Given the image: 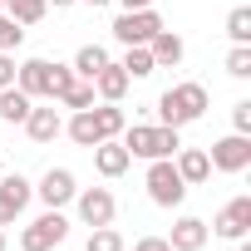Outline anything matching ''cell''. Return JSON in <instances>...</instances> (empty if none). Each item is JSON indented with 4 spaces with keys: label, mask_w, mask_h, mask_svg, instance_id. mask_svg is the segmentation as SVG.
I'll return each mask as SVG.
<instances>
[{
    "label": "cell",
    "mask_w": 251,
    "mask_h": 251,
    "mask_svg": "<svg viewBox=\"0 0 251 251\" xmlns=\"http://www.w3.org/2000/svg\"><path fill=\"white\" fill-rule=\"evenodd\" d=\"M74 79H79V74H74V64H54V69H50V99H59Z\"/></svg>",
    "instance_id": "29"
},
{
    "label": "cell",
    "mask_w": 251,
    "mask_h": 251,
    "mask_svg": "<svg viewBox=\"0 0 251 251\" xmlns=\"http://www.w3.org/2000/svg\"><path fill=\"white\" fill-rule=\"evenodd\" d=\"M207 113V89L202 84H173L163 99H158V123H168V128H187V123H197Z\"/></svg>",
    "instance_id": "2"
},
{
    "label": "cell",
    "mask_w": 251,
    "mask_h": 251,
    "mask_svg": "<svg viewBox=\"0 0 251 251\" xmlns=\"http://www.w3.org/2000/svg\"><path fill=\"white\" fill-rule=\"evenodd\" d=\"M69 241V217L59 207H50L45 217H35L25 231H20V251H54Z\"/></svg>",
    "instance_id": "4"
},
{
    "label": "cell",
    "mask_w": 251,
    "mask_h": 251,
    "mask_svg": "<svg viewBox=\"0 0 251 251\" xmlns=\"http://www.w3.org/2000/svg\"><path fill=\"white\" fill-rule=\"evenodd\" d=\"M25 133H30L35 143H54V138L64 133L59 108H30V113H25Z\"/></svg>",
    "instance_id": "15"
},
{
    "label": "cell",
    "mask_w": 251,
    "mask_h": 251,
    "mask_svg": "<svg viewBox=\"0 0 251 251\" xmlns=\"http://www.w3.org/2000/svg\"><path fill=\"white\" fill-rule=\"evenodd\" d=\"M231 133H251V99L231 103Z\"/></svg>",
    "instance_id": "30"
},
{
    "label": "cell",
    "mask_w": 251,
    "mask_h": 251,
    "mask_svg": "<svg viewBox=\"0 0 251 251\" xmlns=\"http://www.w3.org/2000/svg\"><path fill=\"white\" fill-rule=\"evenodd\" d=\"M30 197H35V182H30V177H20V173H5V177H0V226H10V222L30 207Z\"/></svg>",
    "instance_id": "9"
},
{
    "label": "cell",
    "mask_w": 251,
    "mask_h": 251,
    "mask_svg": "<svg viewBox=\"0 0 251 251\" xmlns=\"http://www.w3.org/2000/svg\"><path fill=\"white\" fill-rule=\"evenodd\" d=\"M54 103H64V108H74V113H79V108H94V103H99V94H94V84H89V79H74Z\"/></svg>",
    "instance_id": "24"
},
{
    "label": "cell",
    "mask_w": 251,
    "mask_h": 251,
    "mask_svg": "<svg viewBox=\"0 0 251 251\" xmlns=\"http://www.w3.org/2000/svg\"><path fill=\"white\" fill-rule=\"evenodd\" d=\"M0 10H5L15 25H40L45 10H50V0H0Z\"/></svg>",
    "instance_id": "21"
},
{
    "label": "cell",
    "mask_w": 251,
    "mask_h": 251,
    "mask_svg": "<svg viewBox=\"0 0 251 251\" xmlns=\"http://www.w3.org/2000/svg\"><path fill=\"white\" fill-rule=\"evenodd\" d=\"M173 168L182 173V182H187V187H197V182H207V177H212V163H207V153H202V148H177V153H173Z\"/></svg>",
    "instance_id": "16"
},
{
    "label": "cell",
    "mask_w": 251,
    "mask_h": 251,
    "mask_svg": "<svg viewBox=\"0 0 251 251\" xmlns=\"http://www.w3.org/2000/svg\"><path fill=\"white\" fill-rule=\"evenodd\" d=\"M226 35H231V45H251V5H236L226 15Z\"/></svg>",
    "instance_id": "25"
},
{
    "label": "cell",
    "mask_w": 251,
    "mask_h": 251,
    "mask_svg": "<svg viewBox=\"0 0 251 251\" xmlns=\"http://www.w3.org/2000/svg\"><path fill=\"white\" fill-rule=\"evenodd\" d=\"M143 187H148V197H153L158 207H182V197H187V182H182V173L173 168V158H153Z\"/></svg>",
    "instance_id": "3"
},
{
    "label": "cell",
    "mask_w": 251,
    "mask_h": 251,
    "mask_svg": "<svg viewBox=\"0 0 251 251\" xmlns=\"http://www.w3.org/2000/svg\"><path fill=\"white\" fill-rule=\"evenodd\" d=\"M207 231H217L222 241H241V236L251 231V197H246V192H241V197H231V202L217 212V222H212Z\"/></svg>",
    "instance_id": "8"
},
{
    "label": "cell",
    "mask_w": 251,
    "mask_h": 251,
    "mask_svg": "<svg viewBox=\"0 0 251 251\" xmlns=\"http://www.w3.org/2000/svg\"><path fill=\"white\" fill-rule=\"evenodd\" d=\"M20 45H25V25H15L5 10H0V50H10V54H15Z\"/></svg>",
    "instance_id": "28"
},
{
    "label": "cell",
    "mask_w": 251,
    "mask_h": 251,
    "mask_svg": "<svg viewBox=\"0 0 251 251\" xmlns=\"http://www.w3.org/2000/svg\"><path fill=\"white\" fill-rule=\"evenodd\" d=\"M133 251H173V246H168V236H138Z\"/></svg>",
    "instance_id": "32"
},
{
    "label": "cell",
    "mask_w": 251,
    "mask_h": 251,
    "mask_svg": "<svg viewBox=\"0 0 251 251\" xmlns=\"http://www.w3.org/2000/svg\"><path fill=\"white\" fill-rule=\"evenodd\" d=\"M236 251H251V241H246V236H241V246H236Z\"/></svg>",
    "instance_id": "35"
},
{
    "label": "cell",
    "mask_w": 251,
    "mask_h": 251,
    "mask_svg": "<svg viewBox=\"0 0 251 251\" xmlns=\"http://www.w3.org/2000/svg\"><path fill=\"white\" fill-rule=\"evenodd\" d=\"M64 133L79 143V148H94V143H103V133H99V118H94V108H79L69 123H64Z\"/></svg>",
    "instance_id": "18"
},
{
    "label": "cell",
    "mask_w": 251,
    "mask_h": 251,
    "mask_svg": "<svg viewBox=\"0 0 251 251\" xmlns=\"http://www.w3.org/2000/svg\"><path fill=\"white\" fill-rule=\"evenodd\" d=\"M207 163H212L217 173H246V168H251V133H226V138H217L212 153H207Z\"/></svg>",
    "instance_id": "6"
},
{
    "label": "cell",
    "mask_w": 251,
    "mask_h": 251,
    "mask_svg": "<svg viewBox=\"0 0 251 251\" xmlns=\"http://www.w3.org/2000/svg\"><path fill=\"white\" fill-rule=\"evenodd\" d=\"M15 69H20L15 54H10V50H0V89H10V84H15Z\"/></svg>",
    "instance_id": "31"
},
{
    "label": "cell",
    "mask_w": 251,
    "mask_h": 251,
    "mask_svg": "<svg viewBox=\"0 0 251 251\" xmlns=\"http://www.w3.org/2000/svg\"><path fill=\"white\" fill-rule=\"evenodd\" d=\"M118 69L128 74V79H148L158 64H153V54H148V45H123V59H118Z\"/></svg>",
    "instance_id": "19"
},
{
    "label": "cell",
    "mask_w": 251,
    "mask_h": 251,
    "mask_svg": "<svg viewBox=\"0 0 251 251\" xmlns=\"http://www.w3.org/2000/svg\"><path fill=\"white\" fill-rule=\"evenodd\" d=\"M207 236H212V231H207V222H202V217H177V222H173L168 246H173V251H202V246H207Z\"/></svg>",
    "instance_id": "13"
},
{
    "label": "cell",
    "mask_w": 251,
    "mask_h": 251,
    "mask_svg": "<svg viewBox=\"0 0 251 251\" xmlns=\"http://www.w3.org/2000/svg\"><path fill=\"white\" fill-rule=\"evenodd\" d=\"M50 59H25L20 69H15V89H25L30 99H50Z\"/></svg>",
    "instance_id": "12"
},
{
    "label": "cell",
    "mask_w": 251,
    "mask_h": 251,
    "mask_svg": "<svg viewBox=\"0 0 251 251\" xmlns=\"http://www.w3.org/2000/svg\"><path fill=\"white\" fill-rule=\"evenodd\" d=\"M74 207H79V222H84V226H108L113 212H118V202H113L108 187H84V192H74Z\"/></svg>",
    "instance_id": "7"
},
{
    "label": "cell",
    "mask_w": 251,
    "mask_h": 251,
    "mask_svg": "<svg viewBox=\"0 0 251 251\" xmlns=\"http://www.w3.org/2000/svg\"><path fill=\"white\" fill-rule=\"evenodd\" d=\"M226 74H231V79H251V45H231V54H226Z\"/></svg>",
    "instance_id": "27"
},
{
    "label": "cell",
    "mask_w": 251,
    "mask_h": 251,
    "mask_svg": "<svg viewBox=\"0 0 251 251\" xmlns=\"http://www.w3.org/2000/svg\"><path fill=\"white\" fill-rule=\"evenodd\" d=\"M94 118H99V133L103 138H118L123 128H128V113H123L118 103H94Z\"/></svg>",
    "instance_id": "23"
},
{
    "label": "cell",
    "mask_w": 251,
    "mask_h": 251,
    "mask_svg": "<svg viewBox=\"0 0 251 251\" xmlns=\"http://www.w3.org/2000/svg\"><path fill=\"white\" fill-rule=\"evenodd\" d=\"M118 5H123V10H148L153 0H118Z\"/></svg>",
    "instance_id": "33"
},
{
    "label": "cell",
    "mask_w": 251,
    "mask_h": 251,
    "mask_svg": "<svg viewBox=\"0 0 251 251\" xmlns=\"http://www.w3.org/2000/svg\"><path fill=\"white\" fill-rule=\"evenodd\" d=\"M128 84H133V79H128V74H123V69L113 64V59H108V64H103L99 74H94V94H99L103 103H118L123 94H128Z\"/></svg>",
    "instance_id": "17"
},
{
    "label": "cell",
    "mask_w": 251,
    "mask_h": 251,
    "mask_svg": "<svg viewBox=\"0 0 251 251\" xmlns=\"http://www.w3.org/2000/svg\"><path fill=\"white\" fill-rule=\"evenodd\" d=\"M35 108V99L25 94V89H0V118H5V123H25V113Z\"/></svg>",
    "instance_id": "20"
},
{
    "label": "cell",
    "mask_w": 251,
    "mask_h": 251,
    "mask_svg": "<svg viewBox=\"0 0 251 251\" xmlns=\"http://www.w3.org/2000/svg\"><path fill=\"white\" fill-rule=\"evenodd\" d=\"M89 153H94V168H99L103 177H123V173H128V163H133L128 148H123L118 138H103V143H94Z\"/></svg>",
    "instance_id": "11"
},
{
    "label": "cell",
    "mask_w": 251,
    "mask_h": 251,
    "mask_svg": "<svg viewBox=\"0 0 251 251\" xmlns=\"http://www.w3.org/2000/svg\"><path fill=\"white\" fill-rule=\"evenodd\" d=\"M118 143L128 148V158H173L177 148H182V138H177V128H168V123H133V128H123L118 133Z\"/></svg>",
    "instance_id": "1"
},
{
    "label": "cell",
    "mask_w": 251,
    "mask_h": 251,
    "mask_svg": "<svg viewBox=\"0 0 251 251\" xmlns=\"http://www.w3.org/2000/svg\"><path fill=\"white\" fill-rule=\"evenodd\" d=\"M103 64H108V50H103V45H84V50L74 54V74L89 79V84H94V74H99Z\"/></svg>",
    "instance_id": "22"
},
{
    "label": "cell",
    "mask_w": 251,
    "mask_h": 251,
    "mask_svg": "<svg viewBox=\"0 0 251 251\" xmlns=\"http://www.w3.org/2000/svg\"><path fill=\"white\" fill-rule=\"evenodd\" d=\"M50 5H54V10H64V5H74V0H50Z\"/></svg>",
    "instance_id": "34"
},
{
    "label": "cell",
    "mask_w": 251,
    "mask_h": 251,
    "mask_svg": "<svg viewBox=\"0 0 251 251\" xmlns=\"http://www.w3.org/2000/svg\"><path fill=\"white\" fill-rule=\"evenodd\" d=\"M74 192H79V182H74L69 168H50V173L40 177V187H35V197H40L45 207H69Z\"/></svg>",
    "instance_id": "10"
},
{
    "label": "cell",
    "mask_w": 251,
    "mask_h": 251,
    "mask_svg": "<svg viewBox=\"0 0 251 251\" xmlns=\"http://www.w3.org/2000/svg\"><path fill=\"white\" fill-rule=\"evenodd\" d=\"M148 54H153V64L158 69H173V64H182V54H187V45H182V35H173L168 25L148 40Z\"/></svg>",
    "instance_id": "14"
},
{
    "label": "cell",
    "mask_w": 251,
    "mask_h": 251,
    "mask_svg": "<svg viewBox=\"0 0 251 251\" xmlns=\"http://www.w3.org/2000/svg\"><path fill=\"white\" fill-rule=\"evenodd\" d=\"M84 251H128V246H123V236H118L113 222H108V226H94V231H89V246H84Z\"/></svg>",
    "instance_id": "26"
},
{
    "label": "cell",
    "mask_w": 251,
    "mask_h": 251,
    "mask_svg": "<svg viewBox=\"0 0 251 251\" xmlns=\"http://www.w3.org/2000/svg\"><path fill=\"white\" fill-rule=\"evenodd\" d=\"M163 30V15L148 5V10H123L118 20H113V40L118 45H148L153 35Z\"/></svg>",
    "instance_id": "5"
},
{
    "label": "cell",
    "mask_w": 251,
    "mask_h": 251,
    "mask_svg": "<svg viewBox=\"0 0 251 251\" xmlns=\"http://www.w3.org/2000/svg\"><path fill=\"white\" fill-rule=\"evenodd\" d=\"M84 5H108V0H84Z\"/></svg>",
    "instance_id": "36"
},
{
    "label": "cell",
    "mask_w": 251,
    "mask_h": 251,
    "mask_svg": "<svg viewBox=\"0 0 251 251\" xmlns=\"http://www.w3.org/2000/svg\"><path fill=\"white\" fill-rule=\"evenodd\" d=\"M0 251H5V231H0Z\"/></svg>",
    "instance_id": "37"
}]
</instances>
